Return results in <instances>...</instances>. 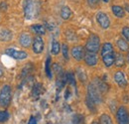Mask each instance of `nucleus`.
<instances>
[{"instance_id": "24", "label": "nucleus", "mask_w": 129, "mask_h": 124, "mask_svg": "<svg viewBox=\"0 0 129 124\" xmlns=\"http://www.w3.org/2000/svg\"><path fill=\"white\" fill-rule=\"evenodd\" d=\"M94 84L98 87V89H99L101 92H105V91H107V89H108V85H107L104 81H102V80H100V79H97L96 78Z\"/></svg>"}, {"instance_id": "35", "label": "nucleus", "mask_w": 129, "mask_h": 124, "mask_svg": "<svg viewBox=\"0 0 129 124\" xmlns=\"http://www.w3.org/2000/svg\"><path fill=\"white\" fill-rule=\"evenodd\" d=\"M2 75H3V70H2V68L0 67V77H1Z\"/></svg>"}, {"instance_id": "9", "label": "nucleus", "mask_w": 129, "mask_h": 124, "mask_svg": "<svg viewBox=\"0 0 129 124\" xmlns=\"http://www.w3.org/2000/svg\"><path fill=\"white\" fill-rule=\"evenodd\" d=\"M44 50V41L40 36H37L33 40V52L35 54H41Z\"/></svg>"}, {"instance_id": "17", "label": "nucleus", "mask_w": 129, "mask_h": 124, "mask_svg": "<svg viewBox=\"0 0 129 124\" xmlns=\"http://www.w3.org/2000/svg\"><path fill=\"white\" fill-rule=\"evenodd\" d=\"M43 91V88H42V84L41 83H36L34 86H33L32 89V97L34 99H38L39 96L41 95V93Z\"/></svg>"}, {"instance_id": "3", "label": "nucleus", "mask_w": 129, "mask_h": 124, "mask_svg": "<svg viewBox=\"0 0 129 124\" xmlns=\"http://www.w3.org/2000/svg\"><path fill=\"white\" fill-rule=\"evenodd\" d=\"M11 87L9 85H4L0 91V105L3 107H7L11 102Z\"/></svg>"}, {"instance_id": "34", "label": "nucleus", "mask_w": 129, "mask_h": 124, "mask_svg": "<svg viewBox=\"0 0 129 124\" xmlns=\"http://www.w3.org/2000/svg\"><path fill=\"white\" fill-rule=\"evenodd\" d=\"M123 8H124V10H126V11L129 13V4L125 3V4H124V6H123Z\"/></svg>"}, {"instance_id": "32", "label": "nucleus", "mask_w": 129, "mask_h": 124, "mask_svg": "<svg viewBox=\"0 0 129 124\" xmlns=\"http://www.w3.org/2000/svg\"><path fill=\"white\" fill-rule=\"evenodd\" d=\"M88 3H89V5H90V6L95 7L97 4L99 3V0H88Z\"/></svg>"}, {"instance_id": "12", "label": "nucleus", "mask_w": 129, "mask_h": 124, "mask_svg": "<svg viewBox=\"0 0 129 124\" xmlns=\"http://www.w3.org/2000/svg\"><path fill=\"white\" fill-rule=\"evenodd\" d=\"M19 42L20 44L25 48H28L30 47V45L32 44V38L29 34H26V33H23L20 37H19Z\"/></svg>"}, {"instance_id": "38", "label": "nucleus", "mask_w": 129, "mask_h": 124, "mask_svg": "<svg viewBox=\"0 0 129 124\" xmlns=\"http://www.w3.org/2000/svg\"><path fill=\"white\" fill-rule=\"evenodd\" d=\"M103 1H104V2H108L109 0H103Z\"/></svg>"}, {"instance_id": "13", "label": "nucleus", "mask_w": 129, "mask_h": 124, "mask_svg": "<svg viewBox=\"0 0 129 124\" xmlns=\"http://www.w3.org/2000/svg\"><path fill=\"white\" fill-rule=\"evenodd\" d=\"M102 58V62L105 65V67L110 68L112 65H114V61H115V53L114 54H109V55H105Z\"/></svg>"}, {"instance_id": "26", "label": "nucleus", "mask_w": 129, "mask_h": 124, "mask_svg": "<svg viewBox=\"0 0 129 124\" xmlns=\"http://www.w3.org/2000/svg\"><path fill=\"white\" fill-rule=\"evenodd\" d=\"M45 72L49 78H52V72H51V57L47 58V61L45 63Z\"/></svg>"}, {"instance_id": "4", "label": "nucleus", "mask_w": 129, "mask_h": 124, "mask_svg": "<svg viewBox=\"0 0 129 124\" xmlns=\"http://www.w3.org/2000/svg\"><path fill=\"white\" fill-rule=\"evenodd\" d=\"M87 95L96 103L99 104L102 101V96H101V91L98 89L94 83H89L87 86Z\"/></svg>"}, {"instance_id": "33", "label": "nucleus", "mask_w": 129, "mask_h": 124, "mask_svg": "<svg viewBox=\"0 0 129 124\" xmlns=\"http://www.w3.org/2000/svg\"><path fill=\"white\" fill-rule=\"evenodd\" d=\"M28 124H37V119L34 116H31L29 121H28Z\"/></svg>"}, {"instance_id": "18", "label": "nucleus", "mask_w": 129, "mask_h": 124, "mask_svg": "<svg viewBox=\"0 0 129 124\" xmlns=\"http://www.w3.org/2000/svg\"><path fill=\"white\" fill-rule=\"evenodd\" d=\"M61 17H62V19H64V20H69L71 17H72V10H71V8L69 7V6H63L62 7V9H61Z\"/></svg>"}, {"instance_id": "36", "label": "nucleus", "mask_w": 129, "mask_h": 124, "mask_svg": "<svg viewBox=\"0 0 129 124\" xmlns=\"http://www.w3.org/2000/svg\"><path fill=\"white\" fill-rule=\"evenodd\" d=\"M91 124H100V123H98L96 121H93V122H91Z\"/></svg>"}, {"instance_id": "30", "label": "nucleus", "mask_w": 129, "mask_h": 124, "mask_svg": "<svg viewBox=\"0 0 129 124\" xmlns=\"http://www.w3.org/2000/svg\"><path fill=\"white\" fill-rule=\"evenodd\" d=\"M62 52H63V56L66 60H69V48L67 44L62 45Z\"/></svg>"}, {"instance_id": "20", "label": "nucleus", "mask_w": 129, "mask_h": 124, "mask_svg": "<svg viewBox=\"0 0 129 124\" xmlns=\"http://www.w3.org/2000/svg\"><path fill=\"white\" fill-rule=\"evenodd\" d=\"M31 29L33 30V32H35L37 35H44L46 33V28L44 25L41 24H35L31 27Z\"/></svg>"}, {"instance_id": "1", "label": "nucleus", "mask_w": 129, "mask_h": 124, "mask_svg": "<svg viewBox=\"0 0 129 124\" xmlns=\"http://www.w3.org/2000/svg\"><path fill=\"white\" fill-rule=\"evenodd\" d=\"M41 11L40 0H25L24 1V15L27 20L37 18Z\"/></svg>"}, {"instance_id": "6", "label": "nucleus", "mask_w": 129, "mask_h": 124, "mask_svg": "<svg viewBox=\"0 0 129 124\" xmlns=\"http://www.w3.org/2000/svg\"><path fill=\"white\" fill-rule=\"evenodd\" d=\"M5 54L15 60H25L27 57H28V54L24 51H19L16 49H13V48H8L6 49L5 51Z\"/></svg>"}, {"instance_id": "7", "label": "nucleus", "mask_w": 129, "mask_h": 124, "mask_svg": "<svg viewBox=\"0 0 129 124\" xmlns=\"http://www.w3.org/2000/svg\"><path fill=\"white\" fill-rule=\"evenodd\" d=\"M96 21L102 29H107L110 26V20L104 12H98L96 14Z\"/></svg>"}, {"instance_id": "2", "label": "nucleus", "mask_w": 129, "mask_h": 124, "mask_svg": "<svg viewBox=\"0 0 129 124\" xmlns=\"http://www.w3.org/2000/svg\"><path fill=\"white\" fill-rule=\"evenodd\" d=\"M100 48V39L95 34H91L89 38L87 39V42L85 44V50L90 53H95L99 51Z\"/></svg>"}, {"instance_id": "19", "label": "nucleus", "mask_w": 129, "mask_h": 124, "mask_svg": "<svg viewBox=\"0 0 129 124\" xmlns=\"http://www.w3.org/2000/svg\"><path fill=\"white\" fill-rule=\"evenodd\" d=\"M117 47L119 48V50L121 52H127L129 50V44L127 43L126 40H124L122 38L117 40Z\"/></svg>"}, {"instance_id": "29", "label": "nucleus", "mask_w": 129, "mask_h": 124, "mask_svg": "<svg viewBox=\"0 0 129 124\" xmlns=\"http://www.w3.org/2000/svg\"><path fill=\"white\" fill-rule=\"evenodd\" d=\"M9 119V113L7 111H0V122L7 121Z\"/></svg>"}, {"instance_id": "14", "label": "nucleus", "mask_w": 129, "mask_h": 124, "mask_svg": "<svg viewBox=\"0 0 129 124\" xmlns=\"http://www.w3.org/2000/svg\"><path fill=\"white\" fill-rule=\"evenodd\" d=\"M109 54H114V49L110 43H104L101 47V57Z\"/></svg>"}, {"instance_id": "22", "label": "nucleus", "mask_w": 129, "mask_h": 124, "mask_svg": "<svg viewBox=\"0 0 129 124\" xmlns=\"http://www.w3.org/2000/svg\"><path fill=\"white\" fill-rule=\"evenodd\" d=\"M85 102H86V106L88 107V109L91 111V112H96V103L88 96L86 95V98H85Z\"/></svg>"}, {"instance_id": "25", "label": "nucleus", "mask_w": 129, "mask_h": 124, "mask_svg": "<svg viewBox=\"0 0 129 124\" xmlns=\"http://www.w3.org/2000/svg\"><path fill=\"white\" fill-rule=\"evenodd\" d=\"M99 123L100 124H113L112 119L108 114H101L99 117Z\"/></svg>"}, {"instance_id": "5", "label": "nucleus", "mask_w": 129, "mask_h": 124, "mask_svg": "<svg viewBox=\"0 0 129 124\" xmlns=\"http://www.w3.org/2000/svg\"><path fill=\"white\" fill-rule=\"evenodd\" d=\"M116 119L118 124H129V111L125 106H120L116 112Z\"/></svg>"}, {"instance_id": "8", "label": "nucleus", "mask_w": 129, "mask_h": 124, "mask_svg": "<svg viewBox=\"0 0 129 124\" xmlns=\"http://www.w3.org/2000/svg\"><path fill=\"white\" fill-rule=\"evenodd\" d=\"M113 79L122 88H124L127 85V78H126V76L122 72H116V73H114Z\"/></svg>"}, {"instance_id": "21", "label": "nucleus", "mask_w": 129, "mask_h": 124, "mask_svg": "<svg viewBox=\"0 0 129 124\" xmlns=\"http://www.w3.org/2000/svg\"><path fill=\"white\" fill-rule=\"evenodd\" d=\"M114 65L118 68L124 67L125 66V59L121 54H115V61H114Z\"/></svg>"}, {"instance_id": "37", "label": "nucleus", "mask_w": 129, "mask_h": 124, "mask_svg": "<svg viewBox=\"0 0 129 124\" xmlns=\"http://www.w3.org/2000/svg\"><path fill=\"white\" fill-rule=\"evenodd\" d=\"M127 61L129 62V52H128V55H127Z\"/></svg>"}, {"instance_id": "31", "label": "nucleus", "mask_w": 129, "mask_h": 124, "mask_svg": "<svg viewBox=\"0 0 129 124\" xmlns=\"http://www.w3.org/2000/svg\"><path fill=\"white\" fill-rule=\"evenodd\" d=\"M121 34L123 36V38L129 42V27H123L122 28V31H121Z\"/></svg>"}, {"instance_id": "11", "label": "nucleus", "mask_w": 129, "mask_h": 124, "mask_svg": "<svg viewBox=\"0 0 129 124\" xmlns=\"http://www.w3.org/2000/svg\"><path fill=\"white\" fill-rule=\"evenodd\" d=\"M98 58H97L95 53H90V52H86L85 56H84V62L87 66L89 67H94L96 66Z\"/></svg>"}, {"instance_id": "23", "label": "nucleus", "mask_w": 129, "mask_h": 124, "mask_svg": "<svg viewBox=\"0 0 129 124\" xmlns=\"http://www.w3.org/2000/svg\"><path fill=\"white\" fill-rule=\"evenodd\" d=\"M61 45H60V43L57 41V40H53V42H52V47H51V52H52V54L53 55H58L59 53H60V51H61Z\"/></svg>"}, {"instance_id": "27", "label": "nucleus", "mask_w": 129, "mask_h": 124, "mask_svg": "<svg viewBox=\"0 0 129 124\" xmlns=\"http://www.w3.org/2000/svg\"><path fill=\"white\" fill-rule=\"evenodd\" d=\"M66 77H67V82L73 84L74 86H76L77 82H76V78H75V75L72 73V72H69L66 74Z\"/></svg>"}, {"instance_id": "28", "label": "nucleus", "mask_w": 129, "mask_h": 124, "mask_svg": "<svg viewBox=\"0 0 129 124\" xmlns=\"http://www.w3.org/2000/svg\"><path fill=\"white\" fill-rule=\"evenodd\" d=\"M83 122H84V117L81 114H76L73 118L74 124H83Z\"/></svg>"}, {"instance_id": "10", "label": "nucleus", "mask_w": 129, "mask_h": 124, "mask_svg": "<svg viewBox=\"0 0 129 124\" xmlns=\"http://www.w3.org/2000/svg\"><path fill=\"white\" fill-rule=\"evenodd\" d=\"M72 56L75 60L77 61H81L82 59H84V56H85V52H84V49L81 46H77L74 47L72 49Z\"/></svg>"}, {"instance_id": "16", "label": "nucleus", "mask_w": 129, "mask_h": 124, "mask_svg": "<svg viewBox=\"0 0 129 124\" xmlns=\"http://www.w3.org/2000/svg\"><path fill=\"white\" fill-rule=\"evenodd\" d=\"M111 9H112V13L114 14V16H116L117 18H123L125 15L123 7H121L119 5H113Z\"/></svg>"}, {"instance_id": "15", "label": "nucleus", "mask_w": 129, "mask_h": 124, "mask_svg": "<svg viewBox=\"0 0 129 124\" xmlns=\"http://www.w3.org/2000/svg\"><path fill=\"white\" fill-rule=\"evenodd\" d=\"M12 33L9 30H1L0 31V41L1 42H9L12 40Z\"/></svg>"}]
</instances>
